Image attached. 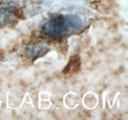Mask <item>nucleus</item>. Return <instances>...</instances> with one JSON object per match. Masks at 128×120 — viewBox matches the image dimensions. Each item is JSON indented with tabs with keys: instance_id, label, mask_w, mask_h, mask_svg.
I'll return each instance as SVG.
<instances>
[{
	"instance_id": "1",
	"label": "nucleus",
	"mask_w": 128,
	"mask_h": 120,
	"mask_svg": "<svg viewBox=\"0 0 128 120\" xmlns=\"http://www.w3.org/2000/svg\"><path fill=\"white\" fill-rule=\"evenodd\" d=\"M83 25V21L77 16L53 15L44 22L42 32L46 36L59 40L80 32Z\"/></svg>"
},
{
	"instance_id": "2",
	"label": "nucleus",
	"mask_w": 128,
	"mask_h": 120,
	"mask_svg": "<svg viewBox=\"0 0 128 120\" xmlns=\"http://www.w3.org/2000/svg\"><path fill=\"white\" fill-rule=\"evenodd\" d=\"M48 50H49V46L46 44L38 42H34V44H28V46L26 47L25 53L29 58L34 60L44 55Z\"/></svg>"
},
{
	"instance_id": "3",
	"label": "nucleus",
	"mask_w": 128,
	"mask_h": 120,
	"mask_svg": "<svg viewBox=\"0 0 128 120\" xmlns=\"http://www.w3.org/2000/svg\"><path fill=\"white\" fill-rule=\"evenodd\" d=\"M14 19V13L9 8H4L0 10V28L7 26L12 23Z\"/></svg>"
},
{
	"instance_id": "4",
	"label": "nucleus",
	"mask_w": 128,
	"mask_h": 120,
	"mask_svg": "<svg viewBox=\"0 0 128 120\" xmlns=\"http://www.w3.org/2000/svg\"><path fill=\"white\" fill-rule=\"evenodd\" d=\"M17 0H1V4L5 8H10L14 5H16Z\"/></svg>"
}]
</instances>
